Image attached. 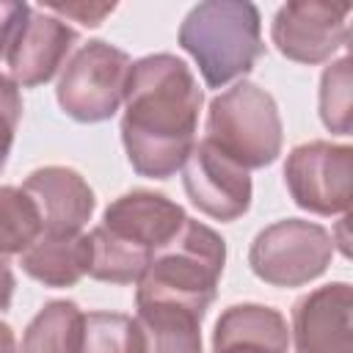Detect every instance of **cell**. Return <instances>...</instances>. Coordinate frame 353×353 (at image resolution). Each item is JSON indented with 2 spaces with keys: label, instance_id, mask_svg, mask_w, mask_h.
<instances>
[{
  "label": "cell",
  "instance_id": "1",
  "mask_svg": "<svg viewBox=\"0 0 353 353\" xmlns=\"http://www.w3.org/2000/svg\"><path fill=\"white\" fill-rule=\"evenodd\" d=\"M121 113V143L138 176L171 179L196 146L204 91L190 66L154 52L132 61Z\"/></svg>",
  "mask_w": 353,
  "mask_h": 353
},
{
  "label": "cell",
  "instance_id": "2",
  "mask_svg": "<svg viewBox=\"0 0 353 353\" xmlns=\"http://www.w3.org/2000/svg\"><path fill=\"white\" fill-rule=\"evenodd\" d=\"M188 221L182 204L154 190H127L113 199L102 223L88 232V276L108 284H138L152 256Z\"/></svg>",
  "mask_w": 353,
  "mask_h": 353
},
{
  "label": "cell",
  "instance_id": "3",
  "mask_svg": "<svg viewBox=\"0 0 353 353\" xmlns=\"http://www.w3.org/2000/svg\"><path fill=\"white\" fill-rule=\"evenodd\" d=\"M176 41L196 61L207 88L243 80L265 55L262 17L248 0H204L193 6L179 25Z\"/></svg>",
  "mask_w": 353,
  "mask_h": 353
},
{
  "label": "cell",
  "instance_id": "4",
  "mask_svg": "<svg viewBox=\"0 0 353 353\" xmlns=\"http://www.w3.org/2000/svg\"><path fill=\"white\" fill-rule=\"evenodd\" d=\"M226 265V240L207 223L188 218L160 248L135 284V303H174L207 314Z\"/></svg>",
  "mask_w": 353,
  "mask_h": 353
},
{
  "label": "cell",
  "instance_id": "5",
  "mask_svg": "<svg viewBox=\"0 0 353 353\" xmlns=\"http://www.w3.org/2000/svg\"><path fill=\"white\" fill-rule=\"evenodd\" d=\"M201 141L245 171L273 165L284 143V124L276 99L256 83L237 80L232 88L210 99Z\"/></svg>",
  "mask_w": 353,
  "mask_h": 353
},
{
  "label": "cell",
  "instance_id": "6",
  "mask_svg": "<svg viewBox=\"0 0 353 353\" xmlns=\"http://www.w3.org/2000/svg\"><path fill=\"white\" fill-rule=\"evenodd\" d=\"M132 58L121 47L105 39H91L74 50L61 69L55 99L61 110L80 124L108 121L124 102Z\"/></svg>",
  "mask_w": 353,
  "mask_h": 353
},
{
  "label": "cell",
  "instance_id": "7",
  "mask_svg": "<svg viewBox=\"0 0 353 353\" xmlns=\"http://www.w3.org/2000/svg\"><path fill=\"white\" fill-rule=\"evenodd\" d=\"M334 259V234L303 218H284L251 240L248 268L270 287H303L320 279Z\"/></svg>",
  "mask_w": 353,
  "mask_h": 353
},
{
  "label": "cell",
  "instance_id": "8",
  "mask_svg": "<svg viewBox=\"0 0 353 353\" xmlns=\"http://www.w3.org/2000/svg\"><path fill=\"white\" fill-rule=\"evenodd\" d=\"M284 185L292 201L314 215H347L353 201V146L306 141L290 149Z\"/></svg>",
  "mask_w": 353,
  "mask_h": 353
},
{
  "label": "cell",
  "instance_id": "9",
  "mask_svg": "<svg viewBox=\"0 0 353 353\" xmlns=\"http://www.w3.org/2000/svg\"><path fill=\"white\" fill-rule=\"evenodd\" d=\"M347 3L290 0L270 22V41L287 61L317 66L347 47Z\"/></svg>",
  "mask_w": 353,
  "mask_h": 353
},
{
  "label": "cell",
  "instance_id": "10",
  "mask_svg": "<svg viewBox=\"0 0 353 353\" xmlns=\"http://www.w3.org/2000/svg\"><path fill=\"white\" fill-rule=\"evenodd\" d=\"M182 185L190 204L212 221H237L251 210L254 185L248 171L207 141H196L190 149L182 165Z\"/></svg>",
  "mask_w": 353,
  "mask_h": 353
},
{
  "label": "cell",
  "instance_id": "11",
  "mask_svg": "<svg viewBox=\"0 0 353 353\" xmlns=\"http://www.w3.org/2000/svg\"><path fill=\"white\" fill-rule=\"evenodd\" d=\"M77 41L80 33L69 22L30 6L28 19L19 25L6 52V63L11 72L8 77L19 88H36L50 83L72 58Z\"/></svg>",
  "mask_w": 353,
  "mask_h": 353
},
{
  "label": "cell",
  "instance_id": "12",
  "mask_svg": "<svg viewBox=\"0 0 353 353\" xmlns=\"http://www.w3.org/2000/svg\"><path fill=\"white\" fill-rule=\"evenodd\" d=\"M295 353H353V287L331 281L292 303Z\"/></svg>",
  "mask_w": 353,
  "mask_h": 353
},
{
  "label": "cell",
  "instance_id": "13",
  "mask_svg": "<svg viewBox=\"0 0 353 353\" xmlns=\"http://www.w3.org/2000/svg\"><path fill=\"white\" fill-rule=\"evenodd\" d=\"M22 190L41 215V234H80L97 210L94 188L69 165H44L28 174Z\"/></svg>",
  "mask_w": 353,
  "mask_h": 353
},
{
  "label": "cell",
  "instance_id": "14",
  "mask_svg": "<svg viewBox=\"0 0 353 353\" xmlns=\"http://www.w3.org/2000/svg\"><path fill=\"white\" fill-rule=\"evenodd\" d=\"M212 353H290V325L273 306L232 303L215 320Z\"/></svg>",
  "mask_w": 353,
  "mask_h": 353
},
{
  "label": "cell",
  "instance_id": "15",
  "mask_svg": "<svg viewBox=\"0 0 353 353\" xmlns=\"http://www.w3.org/2000/svg\"><path fill=\"white\" fill-rule=\"evenodd\" d=\"M19 265L44 287H74L83 276H88V234H39L36 243L19 256Z\"/></svg>",
  "mask_w": 353,
  "mask_h": 353
},
{
  "label": "cell",
  "instance_id": "16",
  "mask_svg": "<svg viewBox=\"0 0 353 353\" xmlns=\"http://www.w3.org/2000/svg\"><path fill=\"white\" fill-rule=\"evenodd\" d=\"M201 314L174 303H135L143 353H204Z\"/></svg>",
  "mask_w": 353,
  "mask_h": 353
},
{
  "label": "cell",
  "instance_id": "17",
  "mask_svg": "<svg viewBox=\"0 0 353 353\" xmlns=\"http://www.w3.org/2000/svg\"><path fill=\"white\" fill-rule=\"evenodd\" d=\"M85 312L66 298L47 301L25 325L19 353H77Z\"/></svg>",
  "mask_w": 353,
  "mask_h": 353
},
{
  "label": "cell",
  "instance_id": "18",
  "mask_svg": "<svg viewBox=\"0 0 353 353\" xmlns=\"http://www.w3.org/2000/svg\"><path fill=\"white\" fill-rule=\"evenodd\" d=\"M41 234V215L33 199L14 185H0V265L22 256Z\"/></svg>",
  "mask_w": 353,
  "mask_h": 353
},
{
  "label": "cell",
  "instance_id": "19",
  "mask_svg": "<svg viewBox=\"0 0 353 353\" xmlns=\"http://www.w3.org/2000/svg\"><path fill=\"white\" fill-rule=\"evenodd\" d=\"M77 353H143V334L130 314L88 312Z\"/></svg>",
  "mask_w": 353,
  "mask_h": 353
},
{
  "label": "cell",
  "instance_id": "20",
  "mask_svg": "<svg viewBox=\"0 0 353 353\" xmlns=\"http://www.w3.org/2000/svg\"><path fill=\"white\" fill-rule=\"evenodd\" d=\"M350 58L347 52L339 61H331L320 74V121L334 135L353 132V102H350Z\"/></svg>",
  "mask_w": 353,
  "mask_h": 353
},
{
  "label": "cell",
  "instance_id": "21",
  "mask_svg": "<svg viewBox=\"0 0 353 353\" xmlns=\"http://www.w3.org/2000/svg\"><path fill=\"white\" fill-rule=\"evenodd\" d=\"M22 119V94L19 85L0 72V171L8 163L14 138H17V127Z\"/></svg>",
  "mask_w": 353,
  "mask_h": 353
},
{
  "label": "cell",
  "instance_id": "22",
  "mask_svg": "<svg viewBox=\"0 0 353 353\" xmlns=\"http://www.w3.org/2000/svg\"><path fill=\"white\" fill-rule=\"evenodd\" d=\"M41 8L58 19H74L85 28H99L108 14L116 11V3H41Z\"/></svg>",
  "mask_w": 353,
  "mask_h": 353
},
{
  "label": "cell",
  "instance_id": "23",
  "mask_svg": "<svg viewBox=\"0 0 353 353\" xmlns=\"http://www.w3.org/2000/svg\"><path fill=\"white\" fill-rule=\"evenodd\" d=\"M30 6L28 3H14V0H0V58H6L19 25L28 19Z\"/></svg>",
  "mask_w": 353,
  "mask_h": 353
},
{
  "label": "cell",
  "instance_id": "24",
  "mask_svg": "<svg viewBox=\"0 0 353 353\" xmlns=\"http://www.w3.org/2000/svg\"><path fill=\"white\" fill-rule=\"evenodd\" d=\"M14 287H17V279H14L11 268H8V265H0V314L11 309Z\"/></svg>",
  "mask_w": 353,
  "mask_h": 353
},
{
  "label": "cell",
  "instance_id": "25",
  "mask_svg": "<svg viewBox=\"0 0 353 353\" xmlns=\"http://www.w3.org/2000/svg\"><path fill=\"white\" fill-rule=\"evenodd\" d=\"M0 353H19L17 334L6 320H0Z\"/></svg>",
  "mask_w": 353,
  "mask_h": 353
}]
</instances>
